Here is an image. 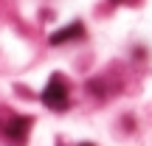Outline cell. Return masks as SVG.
I'll use <instances>...</instances> for the list:
<instances>
[{
    "instance_id": "6da1fadb",
    "label": "cell",
    "mask_w": 152,
    "mask_h": 146,
    "mask_svg": "<svg viewBox=\"0 0 152 146\" xmlns=\"http://www.w3.org/2000/svg\"><path fill=\"white\" fill-rule=\"evenodd\" d=\"M42 104L51 107V110H65L68 107V84H65V79L59 73L51 76L48 87L42 90Z\"/></svg>"
},
{
    "instance_id": "3957f363",
    "label": "cell",
    "mask_w": 152,
    "mask_h": 146,
    "mask_svg": "<svg viewBox=\"0 0 152 146\" xmlns=\"http://www.w3.org/2000/svg\"><path fill=\"white\" fill-rule=\"evenodd\" d=\"M85 37V25L82 23H73V25L62 28V31L51 34V45H62V42H71V39H82Z\"/></svg>"
},
{
    "instance_id": "7a4b0ae2",
    "label": "cell",
    "mask_w": 152,
    "mask_h": 146,
    "mask_svg": "<svg viewBox=\"0 0 152 146\" xmlns=\"http://www.w3.org/2000/svg\"><path fill=\"white\" fill-rule=\"evenodd\" d=\"M28 129H31V118H14L9 126H6V135H9V141L23 143L26 135H28Z\"/></svg>"
},
{
    "instance_id": "277c9868",
    "label": "cell",
    "mask_w": 152,
    "mask_h": 146,
    "mask_svg": "<svg viewBox=\"0 0 152 146\" xmlns=\"http://www.w3.org/2000/svg\"><path fill=\"white\" fill-rule=\"evenodd\" d=\"M82 146H93V143H82Z\"/></svg>"
}]
</instances>
